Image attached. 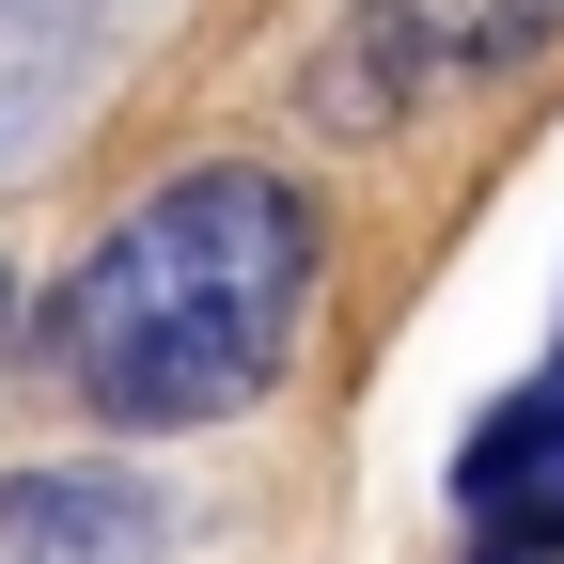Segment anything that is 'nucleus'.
I'll return each instance as SVG.
<instances>
[{"label": "nucleus", "instance_id": "obj_1", "mask_svg": "<svg viewBox=\"0 0 564 564\" xmlns=\"http://www.w3.org/2000/svg\"><path fill=\"white\" fill-rule=\"evenodd\" d=\"M299 299H314V204L282 173H173L158 204H126V220L63 267L47 299V361L95 423H141V440H173V423H236L282 345H299Z\"/></svg>", "mask_w": 564, "mask_h": 564}, {"label": "nucleus", "instance_id": "obj_2", "mask_svg": "<svg viewBox=\"0 0 564 564\" xmlns=\"http://www.w3.org/2000/svg\"><path fill=\"white\" fill-rule=\"evenodd\" d=\"M470 549L486 564H564V361L518 408H486V440H470Z\"/></svg>", "mask_w": 564, "mask_h": 564}, {"label": "nucleus", "instance_id": "obj_3", "mask_svg": "<svg viewBox=\"0 0 564 564\" xmlns=\"http://www.w3.org/2000/svg\"><path fill=\"white\" fill-rule=\"evenodd\" d=\"M158 549H173L158 486H126V470H95V455L0 486V564H158Z\"/></svg>", "mask_w": 564, "mask_h": 564}, {"label": "nucleus", "instance_id": "obj_4", "mask_svg": "<svg viewBox=\"0 0 564 564\" xmlns=\"http://www.w3.org/2000/svg\"><path fill=\"white\" fill-rule=\"evenodd\" d=\"M564 32V0H361L329 63H392V79H502Z\"/></svg>", "mask_w": 564, "mask_h": 564}, {"label": "nucleus", "instance_id": "obj_5", "mask_svg": "<svg viewBox=\"0 0 564 564\" xmlns=\"http://www.w3.org/2000/svg\"><path fill=\"white\" fill-rule=\"evenodd\" d=\"M0 345H17V282H0Z\"/></svg>", "mask_w": 564, "mask_h": 564}]
</instances>
